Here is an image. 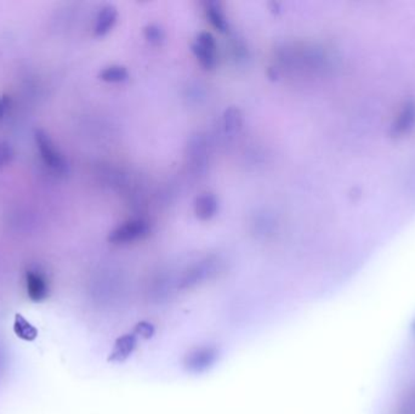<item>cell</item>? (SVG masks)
Returning <instances> with one entry per match:
<instances>
[{
    "label": "cell",
    "instance_id": "1",
    "mask_svg": "<svg viewBox=\"0 0 415 414\" xmlns=\"http://www.w3.org/2000/svg\"><path fill=\"white\" fill-rule=\"evenodd\" d=\"M34 140L41 153L43 162L51 172H55L59 177H66L70 172V164L66 157L62 155L61 151L56 147L50 135L44 132L43 129H37L34 132Z\"/></svg>",
    "mask_w": 415,
    "mask_h": 414
},
{
    "label": "cell",
    "instance_id": "2",
    "mask_svg": "<svg viewBox=\"0 0 415 414\" xmlns=\"http://www.w3.org/2000/svg\"><path fill=\"white\" fill-rule=\"evenodd\" d=\"M151 235V226L145 219H132L123 222L110 233L107 241L114 246H128L146 239Z\"/></svg>",
    "mask_w": 415,
    "mask_h": 414
},
{
    "label": "cell",
    "instance_id": "3",
    "mask_svg": "<svg viewBox=\"0 0 415 414\" xmlns=\"http://www.w3.org/2000/svg\"><path fill=\"white\" fill-rule=\"evenodd\" d=\"M192 51L204 70L212 71L218 66V44L212 33H199L197 41L192 46Z\"/></svg>",
    "mask_w": 415,
    "mask_h": 414
},
{
    "label": "cell",
    "instance_id": "4",
    "mask_svg": "<svg viewBox=\"0 0 415 414\" xmlns=\"http://www.w3.org/2000/svg\"><path fill=\"white\" fill-rule=\"evenodd\" d=\"M26 289L33 302H41L49 294V284L39 270H28L26 273Z\"/></svg>",
    "mask_w": 415,
    "mask_h": 414
},
{
    "label": "cell",
    "instance_id": "5",
    "mask_svg": "<svg viewBox=\"0 0 415 414\" xmlns=\"http://www.w3.org/2000/svg\"><path fill=\"white\" fill-rule=\"evenodd\" d=\"M219 209L218 198L213 193H203L196 198L194 202V213L198 219L203 221L210 220L216 215Z\"/></svg>",
    "mask_w": 415,
    "mask_h": 414
},
{
    "label": "cell",
    "instance_id": "6",
    "mask_svg": "<svg viewBox=\"0 0 415 414\" xmlns=\"http://www.w3.org/2000/svg\"><path fill=\"white\" fill-rule=\"evenodd\" d=\"M117 19H118V12L114 6H103L97 14L94 25V34L97 37L107 34L113 28V26L116 25Z\"/></svg>",
    "mask_w": 415,
    "mask_h": 414
},
{
    "label": "cell",
    "instance_id": "7",
    "mask_svg": "<svg viewBox=\"0 0 415 414\" xmlns=\"http://www.w3.org/2000/svg\"><path fill=\"white\" fill-rule=\"evenodd\" d=\"M204 11L207 15L208 20L212 23L215 30L221 33L227 32L228 22L226 16L223 14V8L218 1H207L204 6Z\"/></svg>",
    "mask_w": 415,
    "mask_h": 414
},
{
    "label": "cell",
    "instance_id": "8",
    "mask_svg": "<svg viewBox=\"0 0 415 414\" xmlns=\"http://www.w3.org/2000/svg\"><path fill=\"white\" fill-rule=\"evenodd\" d=\"M14 331L19 338L23 339L26 342H32L38 337V331L36 327L32 326L20 313H17L15 316Z\"/></svg>",
    "mask_w": 415,
    "mask_h": 414
},
{
    "label": "cell",
    "instance_id": "9",
    "mask_svg": "<svg viewBox=\"0 0 415 414\" xmlns=\"http://www.w3.org/2000/svg\"><path fill=\"white\" fill-rule=\"evenodd\" d=\"M243 126V116L236 107H230L228 110L223 113V126L225 130L233 134V132H239V129Z\"/></svg>",
    "mask_w": 415,
    "mask_h": 414
},
{
    "label": "cell",
    "instance_id": "10",
    "mask_svg": "<svg viewBox=\"0 0 415 414\" xmlns=\"http://www.w3.org/2000/svg\"><path fill=\"white\" fill-rule=\"evenodd\" d=\"M128 77H129V73H128L127 68L123 66L106 67L99 75V78L107 83H119V81H127Z\"/></svg>",
    "mask_w": 415,
    "mask_h": 414
},
{
    "label": "cell",
    "instance_id": "11",
    "mask_svg": "<svg viewBox=\"0 0 415 414\" xmlns=\"http://www.w3.org/2000/svg\"><path fill=\"white\" fill-rule=\"evenodd\" d=\"M191 159H192L193 166L197 169H203L204 163H205V152L202 142L197 141L196 145L191 146Z\"/></svg>",
    "mask_w": 415,
    "mask_h": 414
},
{
    "label": "cell",
    "instance_id": "12",
    "mask_svg": "<svg viewBox=\"0 0 415 414\" xmlns=\"http://www.w3.org/2000/svg\"><path fill=\"white\" fill-rule=\"evenodd\" d=\"M15 158V151L14 148L6 144V142L0 141V168L9 166Z\"/></svg>",
    "mask_w": 415,
    "mask_h": 414
},
{
    "label": "cell",
    "instance_id": "13",
    "mask_svg": "<svg viewBox=\"0 0 415 414\" xmlns=\"http://www.w3.org/2000/svg\"><path fill=\"white\" fill-rule=\"evenodd\" d=\"M145 36L151 43H159L162 41L164 33L157 26H148L145 30Z\"/></svg>",
    "mask_w": 415,
    "mask_h": 414
},
{
    "label": "cell",
    "instance_id": "14",
    "mask_svg": "<svg viewBox=\"0 0 415 414\" xmlns=\"http://www.w3.org/2000/svg\"><path fill=\"white\" fill-rule=\"evenodd\" d=\"M11 99L10 97H8V95H3V97H0V119L4 117L6 111L9 110V107H10Z\"/></svg>",
    "mask_w": 415,
    "mask_h": 414
}]
</instances>
